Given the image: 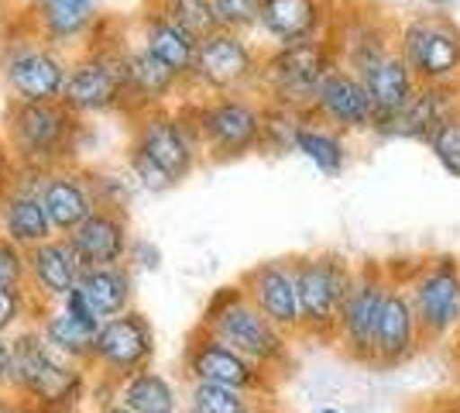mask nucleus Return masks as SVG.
<instances>
[{
  "label": "nucleus",
  "instance_id": "1",
  "mask_svg": "<svg viewBox=\"0 0 460 413\" xmlns=\"http://www.w3.org/2000/svg\"><path fill=\"white\" fill-rule=\"evenodd\" d=\"M131 31L120 21L100 14L93 35L69 56V76L62 86V103L79 118L93 114H124V49Z\"/></svg>",
  "mask_w": 460,
  "mask_h": 413
},
{
  "label": "nucleus",
  "instance_id": "2",
  "mask_svg": "<svg viewBox=\"0 0 460 413\" xmlns=\"http://www.w3.org/2000/svg\"><path fill=\"white\" fill-rule=\"evenodd\" d=\"M90 369L56 352L35 324L11 335V375L7 393L31 403L39 413H69L86 400Z\"/></svg>",
  "mask_w": 460,
  "mask_h": 413
},
{
  "label": "nucleus",
  "instance_id": "3",
  "mask_svg": "<svg viewBox=\"0 0 460 413\" xmlns=\"http://www.w3.org/2000/svg\"><path fill=\"white\" fill-rule=\"evenodd\" d=\"M196 324L207 328L210 335H217L224 345H230L234 352L251 358L254 365H261L275 379H286L292 373V365H296V352H292L296 337L279 331L269 317L251 303L248 293L241 290V283L217 286L210 300L203 303V314H199Z\"/></svg>",
  "mask_w": 460,
  "mask_h": 413
},
{
  "label": "nucleus",
  "instance_id": "4",
  "mask_svg": "<svg viewBox=\"0 0 460 413\" xmlns=\"http://www.w3.org/2000/svg\"><path fill=\"white\" fill-rule=\"evenodd\" d=\"M66 76H69V52L41 39L24 7L0 21V83L7 90V100H24V103L62 100Z\"/></svg>",
  "mask_w": 460,
  "mask_h": 413
},
{
  "label": "nucleus",
  "instance_id": "5",
  "mask_svg": "<svg viewBox=\"0 0 460 413\" xmlns=\"http://www.w3.org/2000/svg\"><path fill=\"white\" fill-rule=\"evenodd\" d=\"M0 131L7 138L18 166L49 173L58 166L79 162V141L86 135V118L69 111L62 100H49V103L7 100Z\"/></svg>",
  "mask_w": 460,
  "mask_h": 413
},
{
  "label": "nucleus",
  "instance_id": "6",
  "mask_svg": "<svg viewBox=\"0 0 460 413\" xmlns=\"http://www.w3.org/2000/svg\"><path fill=\"white\" fill-rule=\"evenodd\" d=\"M388 273L402 279L420 317L426 348H443L460 337V256L426 252V256L385 258Z\"/></svg>",
  "mask_w": 460,
  "mask_h": 413
},
{
  "label": "nucleus",
  "instance_id": "7",
  "mask_svg": "<svg viewBox=\"0 0 460 413\" xmlns=\"http://www.w3.org/2000/svg\"><path fill=\"white\" fill-rule=\"evenodd\" d=\"M207 162H234L261 152L265 145V100L254 94L179 100Z\"/></svg>",
  "mask_w": 460,
  "mask_h": 413
},
{
  "label": "nucleus",
  "instance_id": "8",
  "mask_svg": "<svg viewBox=\"0 0 460 413\" xmlns=\"http://www.w3.org/2000/svg\"><path fill=\"white\" fill-rule=\"evenodd\" d=\"M292 262H296V286H299L303 341L333 345L344 300L354 286V275H358V262L337 248L296 252Z\"/></svg>",
  "mask_w": 460,
  "mask_h": 413
},
{
  "label": "nucleus",
  "instance_id": "9",
  "mask_svg": "<svg viewBox=\"0 0 460 413\" xmlns=\"http://www.w3.org/2000/svg\"><path fill=\"white\" fill-rule=\"evenodd\" d=\"M337 45L330 35L323 39L296 41V45H271L261 62V86L258 97L275 107H288L309 114L313 100L320 94V83L337 66Z\"/></svg>",
  "mask_w": 460,
  "mask_h": 413
},
{
  "label": "nucleus",
  "instance_id": "10",
  "mask_svg": "<svg viewBox=\"0 0 460 413\" xmlns=\"http://www.w3.org/2000/svg\"><path fill=\"white\" fill-rule=\"evenodd\" d=\"M265 49L248 35L217 28L196 45L192 73L186 79L190 97H227V94H254L261 86Z\"/></svg>",
  "mask_w": 460,
  "mask_h": 413
},
{
  "label": "nucleus",
  "instance_id": "11",
  "mask_svg": "<svg viewBox=\"0 0 460 413\" xmlns=\"http://www.w3.org/2000/svg\"><path fill=\"white\" fill-rule=\"evenodd\" d=\"M399 52L422 86H460V24L447 11L399 21Z\"/></svg>",
  "mask_w": 460,
  "mask_h": 413
},
{
  "label": "nucleus",
  "instance_id": "12",
  "mask_svg": "<svg viewBox=\"0 0 460 413\" xmlns=\"http://www.w3.org/2000/svg\"><path fill=\"white\" fill-rule=\"evenodd\" d=\"M388 286H392V275H388L385 258L358 262V275L344 300V310L337 320V337H333L341 355L350 358L354 365H367V369L375 365V335H378Z\"/></svg>",
  "mask_w": 460,
  "mask_h": 413
},
{
  "label": "nucleus",
  "instance_id": "13",
  "mask_svg": "<svg viewBox=\"0 0 460 413\" xmlns=\"http://www.w3.org/2000/svg\"><path fill=\"white\" fill-rule=\"evenodd\" d=\"M182 373L190 382H213V386H227V390H241L248 396H275L279 382L271 373H265L261 365H254L251 358L241 352H234L230 345H224L217 335H210L207 328H192L182 348Z\"/></svg>",
  "mask_w": 460,
  "mask_h": 413
},
{
  "label": "nucleus",
  "instance_id": "14",
  "mask_svg": "<svg viewBox=\"0 0 460 413\" xmlns=\"http://www.w3.org/2000/svg\"><path fill=\"white\" fill-rule=\"evenodd\" d=\"M128 121H131L128 141L137 145L148 158H155L172 176L175 186L182 179H190L192 169L203 162L199 138H196L190 118L179 103L175 107H152V111H141Z\"/></svg>",
  "mask_w": 460,
  "mask_h": 413
},
{
  "label": "nucleus",
  "instance_id": "15",
  "mask_svg": "<svg viewBox=\"0 0 460 413\" xmlns=\"http://www.w3.org/2000/svg\"><path fill=\"white\" fill-rule=\"evenodd\" d=\"M152 358L155 328L148 314H141L135 307V310L114 317V320H103V328L93 337V352H90L86 369H90L96 382L117 386L128 375L141 373V369H152Z\"/></svg>",
  "mask_w": 460,
  "mask_h": 413
},
{
  "label": "nucleus",
  "instance_id": "16",
  "mask_svg": "<svg viewBox=\"0 0 460 413\" xmlns=\"http://www.w3.org/2000/svg\"><path fill=\"white\" fill-rule=\"evenodd\" d=\"M330 39L337 45L341 66L358 73L371 59L399 49V21L375 0H337Z\"/></svg>",
  "mask_w": 460,
  "mask_h": 413
},
{
  "label": "nucleus",
  "instance_id": "17",
  "mask_svg": "<svg viewBox=\"0 0 460 413\" xmlns=\"http://www.w3.org/2000/svg\"><path fill=\"white\" fill-rule=\"evenodd\" d=\"M241 290L269 317L279 331L303 341V314H299V286H296V262L292 256L265 258L241 273Z\"/></svg>",
  "mask_w": 460,
  "mask_h": 413
},
{
  "label": "nucleus",
  "instance_id": "18",
  "mask_svg": "<svg viewBox=\"0 0 460 413\" xmlns=\"http://www.w3.org/2000/svg\"><path fill=\"white\" fill-rule=\"evenodd\" d=\"M41 183H45V169L18 166L11 183L0 190V235L28 252L39 248L41 241L56 238L52 217L41 200Z\"/></svg>",
  "mask_w": 460,
  "mask_h": 413
},
{
  "label": "nucleus",
  "instance_id": "19",
  "mask_svg": "<svg viewBox=\"0 0 460 413\" xmlns=\"http://www.w3.org/2000/svg\"><path fill=\"white\" fill-rule=\"evenodd\" d=\"M422 352H426V337H422L412 296H409L402 279L392 275V286H388V296H385L382 307V320H378V335H375V365L371 369L392 373V369L409 365L412 358H420Z\"/></svg>",
  "mask_w": 460,
  "mask_h": 413
},
{
  "label": "nucleus",
  "instance_id": "20",
  "mask_svg": "<svg viewBox=\"0 0 460 413\" xmlns=\"http://www.w3.org/2000/svg\"><path fill=\"white\" fill-rule=\"evenodd\" d=\"M309 118L323 121L330 128L350 135H371L375 131V103H371V94L365 90V83L358 73H350L347 66H333L326 79L320 83V94L309 107Z\"/></svg>",
  "mask_w": 460,
  "mask_h": 413
},
{
  "label": "nucleus",
  "instance_id": "21",
  "mask_svg": "<svg viewBox=\"0 0 460 413\" xmlns=\"http://www.w3.org/2000/svg\"><path fill=\"white\" fill-rule=\"evenodd\" d=\"M124 90H128L124 118H135L152 107H172V100L179 103L186 97V79L158 56H152L131 31V41L124 49Z\"/></svg>",
  "mask_w": 460,
  "mask_h": 413
},
{
  "label": "nucleus",
  "instance_id": "22",
  "mask_svg": "<svg viewBox=\"0 0 460 413\" xmlns=\"http://www.w3.org/2000/svg\"><path fill=\"white\" fill-rule=\"evenodd\" d=\"M460 111V86H422L412 94L399 114L375 118V138H409V141H429L443 121Z\"/></svg>",
  "mask_w": 460,
  "mask_h": 413
},
{
  "label": "nucleus",
  "instance_id": "23",
  "mask_svg": "<svg viewBox=\"0 0 460 413\" xmlns=\"http://www.w3.org/2000/svg\"><path fill=\"white\" fill-rule=\"evenodd\" d=\"M337 14V0H261L258 28L271 45L323 39Z\"/></svg>",
  "mask_w": 460,
  "mask_h": 413
},
{
  "label": "nucleus",
  "instance_id": "24",
  "mask_svg": "<svg viewBox=\"0 0 460 413\" xmlns=\"http://www.w3.org/2000/svg\"><path fill=\"white\" fill-rule=\"evenodd\" d=\"M86 273L69 235H56L28 252V290L41 303H62Z\"/></svg>",
  "mask_w": 460,
  "mask_h": 413
},
{
  "label": "nucleus",
  "instance_id": "25",
  "mask_svg": "<svg viewBox=\"0 0 460 413\" xmlns=\"http://www.w3.org/2000/svg\"><path fill=\"white\" fill-rule=\"evenodd\" d=\"M73 248L79 252L86 269H100V265H124L128 252H131V217L120 211H93L69 235Z\"/></svg>",
  "mask_w": 460,
  "mask_h": 413
},
{
  "label": "nucleus",
  "instance_id": "26",
  "mask_svg": "<svg viewBox=\"0 0 460 413\" xmlns=\"http://www.w3.org/2000/svg\"><path fill=\"white\" fill-rule=\"evenodd\" d=\"M41 200H45V211L52 217L56 235H73L79 224L96 211L90 183H86V173H83L79 162L49 169L45 183H41Z\"/></svg>",
  "mask_w": 460,
  "mask_h": 413
},
{
  "label": "nucleus",
  "instance_id": "27",
  "mask_svg": "<svg viewBox=\"0 0 460 413\" xmlns=\"http://www.w3.org/2000/svg\"><path fill=\"white\" fill-rule=\"evenodd\" d=\"M131 31L135 39L165 62L169 69H175L182 79H190L192 73V59H196V45L199 39H192L182 24H175L169 14H162L152 4H141V11L131 21Z\"/></svg>",
  "mask_w": 460,
  "mask_h": 413
},
{
  "label": "nucleus",
  "instance_id": "28",
  "mask_svg": "<svg viewBox=\"0 0 460 413\" xmlns=\"http://www.w3.org/2000/svg\"><path fill=\"white\" fill-rule=\"evenodd\" d=\"M31 24L39 28V35L45 41H52L62 52H76L83 41L93 35L96 14L93 7H83V4H66V0H28L24 4Z\"/></svg>",
  "mask_w": 460,
  "mask_h": 413
},
{
  "label": "nucleus",
  "instance_id": "29",
  "mask_svg": "<svg viewBox=\"0 0 460 413\" xmlns=\"http://www.w3.org/2000/svg\"><path fill=\"white\" fill-rule=\"evenodd\" d=\"M358 76H361L365 90L371 94V103H375L378 118L399 114L405 103L412 100V94L420 90V79L409 69V62L402 59L399 49H392V52H385V56L371 59L367 66H361Z\"/></svg>",
  "mask_w": 460,
  "mask_h": 413
},
{
  "label": "nucleus",
  "instance_id": "30",
  "mask_svg": "<svg viewBox=\"0 0 460 413\" xmlns=\"http://www.w3.org/2000/svg\"><path fill=\"white\" fill-rule=\"evenodd\" d=\"M79 290L90 300V307L100 320H114V317L135 310V269L131 265L86 269L79 279Z\"/></svg>",
  "mask_w": 460,
  "mask_h": 413
},
{
  "label": "nucleus",
  "instance_id": "31",
  "mask_svg": "<svg viewBox=\"0 0 460 413\" xmlns=\"http://www.w3.org/2000/svg\"><path fill=\"white\" fill-rule=\"evenodd\" d=\"M296 152L306 156L323 176H341L350 166V138L306 114V121L296 131Z\"/></svg>",
  "mask_w": 460,
  "mask_h": 413
},
{
  "label": "nucleus",
  "instance_id": "32",
  "mask_svg": "<svg viewBox=\"0 0 460 413\" xmlns=\"http://www.w3.org/2000/svg\"><path fill=\"white\" fill-rule=\"evenodd\" d=\"M114 403H120L131 413H175L179 396H175L169 375L155 373V369H141V373L128 375L124 382H117Z\"/></svg>",
  "mask_w": 460,
  "mask_h": 413
},
{
  "label": "nucleus",
  "instance_id": "33",
  "mask_svg": "<svg viewBox=\"0 0 460 413\" xmlns=\"http://www.w3.org/2000/svg\"><path fill=\"white\" fill-rule=\"evenodd\" d=\"M35 328H39L41 337H45L56 352L66 355V358H73V362H79V365L90 362L96 331L83 328L76 317H69L58 303H45V307H41L39 317H35Z\"/></svg>",
  "mask_w": 460,
  "mask_h": 413
},
{
  "label": "nucleus",
  "instance_id": "34",
  "mask_svg": "<svg viewBox=\"0 0 460 413\" xmlns=\"http://www.w3.org/2000/svg\"><path fill=\"white\" fill-rule=\"evenodd\" d=\"M90 193H93L96 211H120L128 214L135 200V179L128 169H111V166H83Z\"/></svg>",
  "mask_w": 460,
  "mask_h": 413
},
{
  "label": "nucleus",
  "instance_id": "35",
  "mask_svg": "<svg viewBox=\"0 0 460 413\" xmlns=\"http://www.w3.org/2000/svg\"><path fill=\"white\" fill-rule=\"evenodd\" d=\"M254 403V396L227 386H213V382H190L186 407L190 413H244Z\"/></svg>",
  "mask_w": 460,
  "mask_h": 413
},
{
  "label": "nucleus",
  "instance_id": "36",
  "mask_svg": "<svg viewBox=\"0 0 460 413\" xmlns=\"http://www.w3.org/2000/svg\"><path fill=\"white\" fill-rule=\"evenodd\" d=\"M158 7L162 14H169L175 24H182L192 39H207L217 31V18H213V0H145Z\"/></svg>",
  "mask_w": 460,
  "mask_h": 413
},
{
  "label": "nucleus",
  "instance_id": "37",
  "mask_svg": "<svg viewBox=\"0 0 460 413\" xmlns=\"http://www.w3.org/2000/svg\"><path fill=\"white\" fill-rule=\"evenodd\" d=\"M303 121H306V114H299V111L265 103V145H261V152H271V156L296 152V131Z\"/></svg>",
  "mask_w": 460,
  "mask_h": 413
},
{
  "label": "nucleus",
  "instance_id": "38",
  "mask_svg": "<svg viewBox=\"0 0 460 413\" xmlns=\"http://www.w3.org/2000/svg\"><path fill=\"white\" fill-rule=\"evenodd\" d=\"M45 307L41 300L31 296V290H14V293H0V337L18 335L21 328L35 324L39 310Z\"/></svg>",
  "mask_w": 460,
  "mask_h": 413
},
{
  "label": "nucleus",
  "instance_id": "39",
  "mask_svg": "<svg viewBox=\"0 0 460 413\" xmlns=\"http://www.w3.org/2000/svg\"><path fill=\"white\" fill-rule=\"evenodd\" d=\"M124 169L131 173V179H135L141 190H148V193H165V190H172L175 183L172 176L155 162V158H148L137 145H124Z\"/></svg>",
  "mask_w": 460,
  "mask_h": 413
},
{
  "label": "nucleus",
  "instance_id": "40",
  "mask_svg": "<svg viewBox=\"0 0 460 413\" xmlns=\"http://www.w3.org/2000/svg\"><path fill=\"white\" fill-rule=\"evenodd\" d=\"M213 18L224 31L251 35L261 18V0H213Z\"/></svg>",
  "mask_w": 460,
  "mask_h": 413
},
{
  "label": "nucleus",
  "instance_id": "41",
  "mask_svg": "<svg viewBox=\"0 0 460 413\" xmlns=\"http://www.w3.org/2000/svg\"><path fill=\"white\" fill-rule=\"evenodd\" d=\"M426 145H429L433 158L443 166V173L460 179V111L443 121L440 128H437V135L429 138Z\"/></svg>",
  "mask_w": 460,
  "mask_h": 413
},
{
  "label": "nucleus",
  "instance_id": "42",
  "mask_svg": "<svg viewBox=\"0 0 460 413\" xmlns=\"http://www.w3.org/2000/svg\"><path fill=\"white\" fill-rule=\"evenodd\" d=\"M28 290V248L0 235V293Z\"/></svg>",
  "mask_w": 460,
  "mask_h": 413
},
{
  "label": "nucleus",
  "instance_id": "43",
  "mask_svg": "<svg viewBox=\"0 0 460 413\" xmlns=\"http://www.w3.org/2000/svg\"><path fill=\"white\" fill-rule=\"evenodd\" d=\"M124 265H131V269H145V273H155V269L162 265V248H158L155 241H148V238H135Z\"/></svg>",
  "mask_w": 460,
  "mask_h": 413
},
{
  "label": "nucleus",
  "instance_id": "44",
  "mask_svg": "<svg viewBox=\"0 0 460 413\" xmlns=\"http://www.w3.org/2000/svg\"><path fill=\"white\" fill-rule=\"evenodd\" d=\"M58 307H62V310H66L69 317H76L79 324H83V328H90V331H100V328H103V320H100V317L93 314L90 300L83 296V290H79V286H76V290H73L69 296H66V300H62Z\"/></svg>",
  "mask_w": 460,
  "mask_h": 413
},
{
  "label": "nucleus",
  "instance_id": "45",
  "mask_svg": "<svg viewBox=\"0 0 460 413\" xmlns=\"http://www.w3.org/2000/svg\"><path fill=\"white\" fill-rule=\"evenodd\" d=\"M14 169H18V158H14L11 145H7V138H4V131H0V190L11 183Z\"/></svg>",
  "mask_w": 460,
  "mask_h": 413
},
{
  "label": "nucleus",
  "instance_id": "46",
  "mask_svg": "<svg viewBox=\"0 0 460 413\" xmlns=\"http://www.w3.org/2000/svg\"><path fill=\"white\" fill-rule=\"evenodd\" d=\"M7 375H11V337H0V396L7 393Z\"/></svg>",
  "mask_w": 460,
  "mask_h": 413
},
{
  "label": "nucleus",
  "instance_id": "47",
  "mask_svg": "<svg viewBox=\"0 0 460 413\" xmlns=\"http://www.w3.org/2000/svg\"><path fill=\"white\" fill-rule=\"evenodd\" d=\"M271 400H275V396H254V403H251L244 413H279V407H275Z\"/></svg>",
  "mask_w": 460,
  "mask_h": 413
},
{
  "label": "nucleus",
  "instance_id": "48",
  "mask_svg": "<svg viewBox=\"0 0 460 413\" xmlns=\"http://www.w3.org/2000/svg\"><path fill=\"white\" fill-rule=\"evenodd\" d=\"M96 413H131V410H124L120 403H100V407H96Z\"/></svg>",
  "mask_w": 460,
  "mask_h": 413
},
{
  "label": "nucleus",
  "instance_id": "49",
  "mask_svg": "<svg viewBox=\"0 0 460 413\" xmlns=\"http://www.w3.org/2000/svg\"><path fill=\"white\" fill-rule=\"evenodd\" d=\"M426 4V11H447L450 7V0H422Z\"/></svg>",
  "mask_w": 460,
  "mask_h": 413
},
{
  "label": "nucleus",
  "instance_id": "50",
  "mask_svg": "<svg viewBox=\"0 0 460 413\" xmlns=\"http://www.w3.org/2000/svg\"><path fill=\"white\" fill-rule=\"evenodd\" d=\"M454 365H457V369H460V337H457V341H454Z\"/></svg>",
  "mask_w": 460,
  "mask_h": 413
},
{
  "label": "nucleus",
  "instance_id": "51",
  "mask_svg": "<svg viewBox=\"0 0 460 413\" xmlns=\"http://www.w3.org/2000/svg\"><path fill=\"white\" fill-rule=\"evenodd\" d=\"M66 4H83V7H93L96 0H66Z\"/></svg>",
  "mask_w": 460,
  "mask_h": 413
},
{
  "label": "nucleus",
  "instance_id": "52",
  "mask_svg": "<svg viewBox=\"0 0 460 413\" xmlns=\"http://www.w3.org/2000/svg\"><path fill=\"white\" fill-rule=\"evenodd\" d=\"M320 413H344V410H337V407H323Z\"/></svg>",
  "mask_w": 460,
  "mask_h": 413
},
{
  "label": "nucleus",
  "instance_id": "53",
  "mask_svg": "<svg viewBox=\"0 0 460 413\" xmlns=\"http://www.w3.org/2000/svg\"><path fill=\"white\" fill-rule=\"evenodd\" d=\"M433 413H460V407H457V410H433Z\"/></svg>",
  "mask_w": 460,
  "mask_h": 413
},
{
  "label": "nucleus",
  "instance_id": "54",
  "mask_svg": "<svg viewBox=\"0 0 460 413\" xmlns=\"http://www.w3.org/2000/svg\"><path fill=\"white\" fill-rule=\"evenodd\" d=\"M0 11H4V0H0Z\"/></svg>",
  "mask_w": 460,
  "mask_h": 413
}]
</instances>
